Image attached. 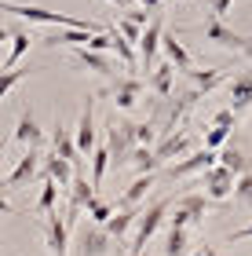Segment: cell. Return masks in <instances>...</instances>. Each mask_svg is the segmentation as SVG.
I'll use <instances>...</instances> for the list:
<instances>
[{
	"instance_id": "1",
	"label": "cell",
	"mask_w": 252,
	"mask_h": 256,
	"mask_svg": "<svg viewBox=\"0 0 252 256\" xmlns=\"http://www.w3.org/2000/svg\"><path fill=\"white\" fill-rule=\"evenodd\" d=\"M216 208H220V202H212L205 190L201 194L190 190V194H183L176 202V216H168V227H201L205 216L216 212Z\"/></svg>"
},
{
	"instance_id": "2",
	"label": "cell",
	"mask_w": 252,
	"mask_h": 256,
	"mask_svg": "<svg viewBox=\"0 0 252 256\" xmlns=\"http://www.w3.org/2000/svg\"><path fill=\"white\" fill-rule=\"evenodd\" d=\"M168 208H172V202H168V198H161V202H154L146 212H139V220H135V234L128 238V256L143 252L146 246H150V238H154L157 230H161V224H165Z\"/></svg>"
},
{
	"instance_id": "3",
	"label": "cell",
	"mask_w": 252,
	"mask_h": 256,
	"mask_svg": "<svg viewBox=\"0 0 252 256\" xmlns=\"http://www.w3.org/2000/svg\"><path fill=\"white\" fill-rule=\"evenodd\" d=\"M132 146H135V121H117V114H113V121H110V128H106L110 165H113V168H124V165H128Z\"/></svg>"
},
{
	"instance_id": "4",
	"label": "cell",
	"mask_w": 252,
	"mask_h": 256,
	"mask_svg": "<svg viewBox=\"0 0 252 256\" xmlns=\"http://www.w3.org/2000/svg\"><path fill=\"white\" fill-rule=\"evenodd\" d=\"M110 252H117V238L102 224H91L77 234V256H110Z\"/></svg>"
},
{
	"instance_id": "5",
	"label": "cell",
	"mask_w": 252,
	"mask_h": 256,
	"mask_svg": "<svg viewBox=\"0 0 252 256\" xmlns=\"http://www.w3.org/2000/svg\"><path fill=\"white\" fill-rule=\"evenodd\" d=\"M44 246H48L51 256H70V224H66V216H59L51 208V212H44Z\"/></svg>"
},
{
	"instance_id": "6",
	"label": "cell",
	"mask_w": 252,
	"mask_h": 256,
	"mask_svg": "<svg viewBox=\"0 0 252 256\" xmlns=\"http://www.w3.org/2000/svg\"><path fill=\"white\" fill-rule=\"evenodd\" d=\"M143 77H135V74H124V77H110V96H113V106H117L121 114H132L135 110V102H139L143 96Z\"/></svg>"
},
{
	"instance_id": "7",
	"label": "cell",
	"mask_w": 252,
	"mask_h": 256,
	"mask_svg": "<svg viewBox=\"0 0 252 256\" xmlns=\"http://www.w3.org/2000/svg\"><path fill=\"white\" fill-rule=\"evenodd\" d=\"M37 172H40V146H26V154L18 158V165L11 168V176L0 180V190H18V187H26V183L37 180Z\"/></svg>"
},
{
	"instance_id": "8",
	"label": "cell",
	"mask_w": 252,
	"mask_h": 256,
	"mask_svg": "<svg viewBox=\"0 0 252 256\" xmlns=\"http://www.w3.org/2000/svg\"><path fill=\"white\" fill-rule=\"evenodd\" d=\"M216 161H220V154H216V150H209V146H201V150H190V154H183V161H176V165H168L165 176H168V180H187V176H194V172L212 168Z\"/></svg>"
},
{
	"instance_id": "9",
	"label": "cell",
	"mask_w": 252,
	"mask_h": 256,
	"mask_svg": "<svg viewBox=\"0 0 252 256\" xmlns=\"http://www.w3.org/2000/svg\"><path fill=\"white\" fill-rule=\"evenodd\" d=\"M234 180H238V172H231L227 165H220V161L201 172V187H205V194H209L212 202H227V198L234 194Z\"/></svg>"
},
{
	"instance_id": "10",
	"label": "cell",
	"mask_w": 252,
	"mask_h": 256,
	"mask_svg": "<svg viewBox=\"0 0 252 256\" xmlns=\"http://www.w3.org/2000/svg\"><path fill=\"white\" fill-rule=\"evenodd\" d=\"M161 33H165V15H157L154 11V18L143 26V37H139V44H135V52H139V66L150 74L154 70V55H157V48H161Z\"/></svg>"
},
{
	"instance_id": "11",
	"label": "cell",
	"mask_w": 252,
	"mask_h": 256,
	"mask_svg": "<svg viewBox=\"0 0 252 256\" xmlns=\"http://www.w3.org/2000/svg\"><path fill=\"white\" fill-rule=\"evenodd\" d=\"M201 33H205V40H209V44H220V48H227V52H238V55H242V52H245V44H249V37L234 33V30L227 26L223 18H209V22L201 26Z\"/></svg>"
},
{
	"instance_id": "12",
	"label": "cell",
	"mask_w": 252,
	"mask_h": 256,
	"mask_svg": "<svg viewBox=\"0 0 252 256\" xmlns=\"http://www.w3.org/2000/svg\"><path fill=\"white\" fill-rule=\"evenodd\" d=\"M187 77H190V84H194V88L187 92V99H190V102H198V99L209 96V92L220 88L231 74H227V66H216V70H187Z\"/></svg>"
},
{
	"instance_id": "13",
	"label": "cell",
	"mask_w": 252,
	"mask_h": 256,
	"mask_svg": "<svg viewBox=\"0 0 252 256\" xmlns=\"http://www.w3.org/2000/svg\"><path fill=\"white\" fill-rule=\"evenodd\" d=\"M73 139H77V150H81V154H91V150H95V143H99V128H95V96H88Z\"/></svg>"
},
{
	"instance_id": "14",
	"label": "cell",
	"mask_w": 252,
	"mask_h": 256,
	"mask_svg": "<svg viewBox=\"0 0 252 256\" xmlns=\"http://www.w3.org/2000/svg\"><path fill=\"white\" fill-rule=\"evenodd\" d=\"M95 198V187L88 183V176L84 172H73V183H70V212H66V224H77V216L88 208V202Z\"/></svg>"
},
{
	"instance_id": "15",
	"label": "cell",
	"mask_w": 252,
	"mask_h": 256,
	"mask_svg": "<svg viewBox=\"0 0 252 256\" xmlns=\"http://www.w3.org/2000/svg\"><path fill=\"white\" fill-rule=\"evenodd\" d=\"M40 180H55L59 183V190H70V183H73V165L66 158L59 154H40V172H37Z\"/></svg>"
},
{
	"instance_id": "16",
	"label": "cell",
	"mask_w": 252,
	"mask_h": 256,
	"mask_svg": "<svg viewBox=\"0 0 252 256\" xmlns=\"http://www.w3.org/2000/svg\"><path fill=\"white\" fill-rule=\"evenodd\" d=\"M51 146H55V154H59V158H66V161L73 165V172H81L84 154L77 150V139L66 132V124H62V121H55V128H51Z\"/></svg>"
},
{
	"instance_id": "17",
	"label": "cell",
	"mask_w": 252,
	"mask_h": 256,
	"mask_svg": "<svg viewBox=\"0 0 252 256\" xmlns=\"http://www.w3.org/2000/svg\"><path fill=\"white\" fill-rule=\"evenodd\" d=\"M73 62L88 66L91 74H99V77H117V62H113L106 52H91L88 44H81V48L73 52Z\"/></svg>"
},
{
	"instance_id": "18",
	"label": "cell",
	"mask_w": 252,
	"mask_h": 256,
	"mask_svg": "<svg viewBox=\"0 0 252 256\" xmlns=\"http://www.w3.org/2000/svg\"><path fill=\"white\" fill-rule=\"evenodd\" d=\"M227 96H231V110H234V114H245V110L252 106V70L231 77V84H227Z\"/></svg>"
},
{
	"instance_id": "19",
	"label": "cell",
	"mask_w": 252,
	"mask_h": 256,
	"mask_svg": "<svg viewBox=\"0 0 252 256\" xmlns=\"http://www.w3.org/2000/svg\"><path fill=\"white\" fill-rule=\"evenodd\" d=\"M15 143H22V146H44V132H40V124H37V118H33L29 106H22L18 121H15Z\"/></svg>"
},
{
	"instance_id": "20",
	"label": "cell",
	"mask_w": 252,
	"mask_h": 256,
	"mask_svg": "<svg viewBox=\"0 0 252 256\" xmlns=\"http://www.w3.org/2000/svg\"><path fill=\"white\" fill-rule=\"evenodd\" d=\"M161 52L168 55V62L176 66V70H183V74H187V70H194L190 52L183 48V40L176 37V30H168V26H165V33H161Z\"/></svg>"
},
{
	"instance_id": "21",
	"label": "cell",
	"mask_w": 252,
	"mask_h": 256,
	"mask_svg": "<svg viewBox=\"0 0 252 256\" xmlns=\"http://www.w3.org/2000/svg\"><path fill=\"white\" fill-rule=\"evenodd\" d=\"M190 143H194L190 132H172L168 139H161V143L154 146V158L165 165V161H172V158H183V154L190 150Z\"/></svg>"
},
{
	"instance_id": "22",
	"label": "cell",
	"mask_w": 252,
	"mask_h": 256,
	"mask_svg": "<svg viewBox=\"0 0 252 256\" xmlns=\"http://www.w3.org/2000/svg\"><path fill=\"white\" fill-rule=\"evenodd\" d=\"M154 180H157V172H139L132 183H128V190L121 194V208H135L146 198V190L154 187Z\"/></svg>"
},
{
	"instance_id": "23",
	"label": "cell",
	"mask_w": 252,
	"mask_h": 256,
	"mask_svg": "<svg viewBox=\"0 0 252 256\" xmlns=\"http://www.w3.org/2000/svg\"><path fill=\"white\" fill-rule=\"evenodd\" d=\"M187 249H190V230L187 227H168L165 242H161V252L165 256H187Z\"/></svg>"
},
{
	"instance_id": "24",
	"label": "cell",
	"mask_w": 252,
	"mask_h": 256,
	"mask_svg": "<svg viewBox=\"0 0 252 256\" xmlns=\"http://www.w3.org/2000/svg\"><path fill=\"white\" fill-rule=\"evenodd\" d=\"M110 33H113L110 52H117V59H121L124 70H135V66H139V52H135V44H132V40H124L121 33H117V26H110Z\"/></svg>"
},
{
	"instance_id": "25",
	"label": "cell",
	"mask_w": 252,
	"mask_h": 256,
	"mask_svg": "<svg viewBox=\"0 0 252 256\" xmlns=\"http://www.w3.org/2000/svg\"><path fill=\"white\" fill-rule=\"evenodd\" d=\"M172 80H176V66H172V62H161V66L150 70V88H154L161 99L172 96Z\"/></svg>"
},
{
	"instance_id": "26",
	"label": "cell",
	"mask_w": 252,
	"mask_h": 256,
	"mask_svg": "<svg viewBox=\"0 0 252 256\" xmlns=\"http://www.w3.org/2000/svg\"><path fill=\"white\" fill-rule=\"evenodd\" d=\"M135 220H139V212H135V208H121V212H117V216H110L102 227H106L110 234L121 242V238H124V234H128V230L135 227Z\"/></svg>"
},
{
	"instance_id": "27",
	"label": "cell",
	"mask_w": 252,
	"mask_h": 256,
	"mask_svg": "<svg viewBox=\"0 0 252 256\" xmlns=\"http://www.w3.org/2000/svg\"><path fill=\"white\" fill-rule=\"evenodd\" d=\"M128 165L135 172H157V168H161V161L154 158V146H139V143H135L132 154H128Z\"/></svg>"
},
{
	"instance_id": "28",
	"label": "cell",
	"mask_w": 252,
	"mask_h": 256,
	"mask_svg": "<svg viewBox=\"0 0 252 256\" xmlns=\"http://www.w3.org/2000/svg\"><path fill=\"white\" fill-rule=\"evenodd\" d=\"M29 40H33V37H29L26 30H15V33H11V55H7L4 70H15V66H18V59L29 52Z\"/></svg>"
},
{
	"instance_id": "29",
	"label": "cell",
	"mask_w": 252,
	"mask_h": 256,
	"mask_svg": "<svg viewBox=\"0 0 252 256\" xmlns=\"http://www.w3.org/2000/svg\"><path fill=\"white\" fill-rule=\"evenodd\" d=\"M220 165H227L231 172H238V176H242V172L249 168V158L242 154V146H220Z\"/></svg>"
},
{
	"instance_id": "30",
	"label": "cell",
	"mask_w": 252,
	"mask_h": 256,
	"mask_svg": "<svg viewBox=\"0 0 252 256\" xmlns=\"http://www.w3.org/2000/svg\"><path fill=\"white\" fill-rule=\"evenodd\" d=\"M106 168H110V150L95 143V150H91V187H99V183H102Z\"/></svg>"
},
{
	"instance_id": "31",
	"label": "cell",
	"mask_w": 252,
	"mask_h": 256,
	"mask_svg": "<svg viewBox=\"0 0 252 256\" xmlns=\"http://www.w3.org/2000/svg\"><path fill=\"white\" fill-rule=\"evenodd\" d=\"M231 136H234V124H209V132H205V146H209V150H220Z\"/></svg>"
},
{
	"instance_id": "32",
	"label": "cell",
	"mask_w": 252,
	"mask_h": 256,
	"mask_svg": "<svg viewBox=\"0 0 252 256\" xmlns=\"http://www.w3.org/2000/svg\"><path fill=\"white\" fill-rule=\"evenodd\" d=\"M33 70H0V102L11 96V88L18 84V80H26Z\"/></svg>"
},
{
	"instance_id": "33",
	"label": "cell",
	"mask_w": 252,
	"mask_h": 256,
	"mask_svg": "<svg viewBox=\"0 0 252 256\" xmlns=\"http://www.w3.org/2000/svg\"><path fill=\"white\" fill-rule=\"evenodd\" d=\"M84 212H88V220H91V224H106V220H110L113 212H117V205H110V202H99V198H91Z\"/></svg>"
},
{
	"instance_id": "34",
	"label": "cell",
	"mask_w": 252,
	"mask_h": 256,
	"mask_svg": "<svg viewBox=\"0 0 252 256\" xmlns=\"http://www.w3.org/2000/svg\"><path fill=\"white\" fill-rule=\"evenodd\" d=\"M55 202H59V183H55V180H44L40 198H37V212H51Z\"/></svg>"
},
{
	"instance_id": "35",
	"label": "cell",
	"mask_w": 252,
	"mask_h": 256,
	"mask_svg": "<svg viewBox=\"0 0 252 256\" xmlns=\"http://www.w3.org/2000/svg\"><path fill=\"white\" fill-rule=\"evenodd\" d=\"M135 143L139 146H154L157 143V121H139L135 124Z\"/></svg>"
},
{
	"instance_id": "36",
	"label": "cell",
	"mask_w": 252,
	"mask_h": 256,
	"mask_svg": "<svg viewBox=\"0 0 252 256\" xmlns=\"http://www.w3.org/2000/svg\"><path fill=\"white\" fill-rule=\"evenodd\" d=\"M234 198H238V202H245V205H252V172L249 168L234 180Z\"/></svg>"
},
{
	"instance_id": "37",
	"label": "cell",
	"mask_w": 252,
	"mask_h": 256,
	"mask_svg": "<svg viewBox=\"0 0 252 256\" xmlns=\"http://www.w3.org/2000/svg\"><path fill=\"white\" fill-rule=\"evenodd\" d=\"M117 33H121L124 40L139 44V37H143V26H139V22H132L128 15H121V18H117Z\"/></svg>"
},
{
	"instance_id": "38",
	"label": "cell",
	"mask_w": 252,
	"mask_h": 256,
	"mask_svg": "<svg viewBox=\"0 0 252 256\" xmlns=\"http://www.w3.org/2000/svg\"><path fill=\"white\" fill-rule=\"evenodd\" d=\"M205 4H209L212 18H223V22H227V15H231V8H234V0H205Z\"/></svg>"
},
{
	"instance_id": "39",
	"label": "cell",
	"mask_w": 252,
	"mask_h": 256,
	"mask_svg": "<svg viewBox=\"0 0 252 256\" xmlns=\"http://www.w3.org/2000/svg\"><path fill=\"white\" fill-rule=\"evenodd\" d=\"M238 121H242V114H234L231 106H227V110H216L209 124H234V128H238Z\"/></svg>"
},
{
	"instance_id": "40",
	"label": "cell",
	"mask_w": 252,
	"mask_h": 256,
	"mask_svg": "<svg viewBox=\"0 0 252 256\" xmlns=\"http://www.w3.org/2000/svg\"><path fill=\"white\" fill-rule=\"evenodd\" d=\"M124 11H128V18L139 22V26H146V22L154 18V11H146V8H139V4H132V8H124Z\"/></svg>"
},
{
	"instance_id": "41",
	"label": "cell",
	"mask_w": 252,
	"mask_h": 256,
	"mask_svg": "<svg viewBox=\"0 0 252 256\" xmlns=\"http://www.w3.org/2000/svg\"><path fill=\"white\" fill-rule=\"evenodd\" d=\"M249 238H252V224L242 227V230H231V234H227V242H231V246H234V242H249Z\"/></svg>"
},
{
	"instance_id": "42",
	"label": "cell",
	"mask_w": 252,
	"mask_h": 256,
	"mask_svg": "<svg viewBox=\"0 0 252 256\" xmlns=\"http://www.w3.org/2000/svg\"><path fill=\"white\" fill-rule=\"evenodd\" d=\"M0 216H15V205L4 198V190H0Z\"/></svg>"
},
{
	"instance_id": "43",
	"label": "cell",
	"mask_w": 252,
	"mask_h": 256,
	"mask_svg": "<svg viewBox=\"0 0 252 256\" xmlns=\"http://www.w3.org/2000/svg\"><path fill=\"white\" fill-rule=\"evenodd\" d=\"M135 4H139V8H146V11H157V8L165 4V0H135Z\"/></svg>"
},
{
	"instance_id": "44",
	"label": "cell",
	"mask_w": 252,
	"mask_h": 256,
	"mask_svg": "<svg viewBox=\"0 0 252 256\" xmlns=\"http://www.w3.org/2000/svg\"><path fill=\"white\" fill-rule=\"evenodd\" d=\"M194 256H223V252H220V249H216V246H201V249H198V252H194Z\"/></svg>"
},
{
	"instance_id": "45",
	"label": "cell",
	"mask_w": 252,
	"mask_h": 256,
	"mask_svg": "<svg viewBox=\"0 0 252 256\" xmlns=\"http://www.w3.org/2000/svg\"><path fill=\"white\" fill-rule=\"evenodd\" d=\"M11 33H15V30H7V26H0V40H11Z\"/></svg>"
},
{
	"instance_id": "46",
	"label": "cell",
	"mask_w": 252,
	"mask_h": 256,
	"mask_svg": "<svg viewBox=\"0 0 252 256\" xmlns=\"http://www.w3.org/2000/svg\"><path fill=\"white\" fill-rule=\"evenodd\" d=\"M110 4H117V8H132L135 0H110Z\"/></svg>"
},
{
	"instance_id": "47",
	"label": "cell",
	"mask_w": 252,
	"mask_h": 256,
	"mask_svg": "<svg viewBox=\"0 0 252 256\" xmlns=\"http://www.w3.org/2000/svg\"><path fill=\"white\" fill-rule=\"evenodd\" d=\"M0 158H4V139H0Z\"/></svg>"
},
{
	"instance_id": "48",
	"label": "cell",
	"mask_w": 252,
	"mask_h": 256,
	"mask_svg": "<svg viewBox=\"0 0 252 256\" xmlns=\"http://www.w3.org/2000/svg\"><path fill=\"white\" fill-rule=\"evenodd\" d=\"M135 256H150V252H146V249H143V252H135Z\"/></svg>"
}]
</instances>
